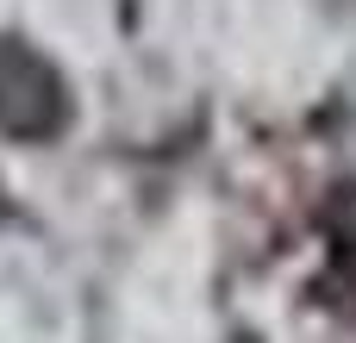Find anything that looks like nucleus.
Listing matches in <instances>:
<instances>
[{
	"label": "nucleus",
	"mask_w": 356,
	"mask_h": 343,
	"mask_svg": "<svg viewBox=\"0 0 356 343\" xmlns=\"http://www.w3.org/2000/svg\"><path fill=\"white\" fill-rule=\"evenodd\" d=\"M0 125L19 137L56 131L63 125V81L44 56H31L25 44L0 37Z\"/></svg>",
	"instance_id": "1"
}]
</instances>
